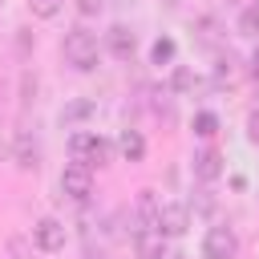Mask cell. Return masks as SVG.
Wrapping results in <instances>:
<instances>
[{"instance_id":"obj_1","label":"cell","mask_w":259,"mask_h":259,"mask_svg":"<svg viewBox=\"0 0 259 259\" xmlns=\"http://www.w3.org/2000/svg\"><path fill=\"white\" fill-rule=\"evenodd\" d=\"M61 53H65V61H69L73 69H81V73H89V69H97V61H101V49H97V36H93V32H85V28H73V32L65 36V45H61Z\"/></svg>"},{"instance_id":"obj_2","label":"cell","mask_w":259,"mask_h":259,"mask_svg":"<svg viewBox=\"0 0 259 259\" xmlns=\"http://www.w3.org/2000/svg\"><path fill=\"white\" fill-rule=\"evenodd\" d=\"M69 150H73V158H77V162H85V166H105V162H109V154H113V146H109L105 138L89 134V130H77V134L69 138Z\"/></svg>"},{"instance_id":"obj_3","label":"cell","mask_w":259,"mask_h":259,"mask_svg":"<svg viewBox=\"0 0 259 259\" xmlns=\"http://www.w3.org/2000/svg\"><path fill=\"white\" fill-rule=\"evenodd\" d=\"M61 190L73 198V202H85L89 194H93V166H85V162H69L65 170H61Z\"/></svg>"},{"instance_id":"obj_4","label":"cell","mask_w":259,"mask_h":259,"mask_svg":"<svg viewBox=\"0 0 259 259\" xmlns=\"http://www.w3.org/2000/svg\"><path fill=\"white\" fill-rule=\"evenodd\" d=\"M235 251H239V239H235V231L231 227H210L206 231V239H202V255L206 259H235Z\"/></svg>"},{"instance_id":"obj_5","label":"cell","mask_w":259,"mask_h":259,"mask_svg":"<svg viewBox=\"0 0 259 259\" xmlns=\"http://www.w3.org/2000/svg\"><path fill=\"white\" fill-rule=\"evenodd\" d=\"M190 227V210L182 202H162V214H158V231L170 239V235H186Z\"/></svg>"},{"instance_id":"obj_6","label":"cell","mask_w":259,"mask_h":259,"mask_svg":"<svg viewBox=\"0 0 259 259\" xmlns=\"http://www.w3.org/2000/svg\"><path fill=\"white\" fill-rule=\"evenodd\" d=\"M134 247H138V259H166V235L158 227H142Z\"/></svg>"},{"instance_id":"obj_7","label":"cell","mask_w":259,"mask_h":259,"mask_svg":"<svg viewBox=\"0 0 259 259\" xmlns=\"http://www.w3.org/2000/svg\"><path fill=\"white\" fill-rule=\"evenodd\" d=\"M32 239H36L40 251H61V247H65V227H61L57 219H40V223L32 227Z\"/></svg>"},{"instance_id":"obj_8","label":"cell","mask_w":259,"mask_h":259,"mask_svg":"<svg viewBox=\"0 0 259 259\" xmlns=\"http://www.w3.org/2000/svg\"><path fill=\"white\" fill-rule=\"evenodd\" d=\"M105 49H109L117 61H130V57H134V49H138V40H134V32H130L125 24H113V28L105 32Z\"/></svg>"},{"instance_id":"obj_9","label":"cell","mask_w":259,"mask_h":259,"mask_svg":"<svg viewBox=\"0 0 259 259\" xmlns=\"http://www.w3.org/2000/svg\"><path fill=\"white\" fill-rule=\"evenodd\" d=\"M194 174H198L202 182H214V178L223 174V154H219V150H198V154H194Z\"/></svg>"},{"instance_id":"obj_10","label":"cell","mask_w":259,"mask_h":259,"mask_svg":"<svg viewBox=\"0 0 259 259\" xmlns=\"http://www.w3.org/2000/svg\"><path fill=\"white\" fill-rule=\"evenodd\" d=\"M117 150H121V158H125V162H142V158H146V138H142L138 130H121Z\"/></svg>"},{"instance_id":"obj_11","label":"cell","mask_w":259,"mask_h":259,"mask_svg":"<svg viewBox=\"0 0 259 259\" xmlns=\"http://www.w3.org/2000/svg\"><path fill=\"white\" fill-rule=\"evenodd\" d=\"M12 162H16V166H24V170H32V166H36V142H32L28 134H20V138L12 142Z\"/></svg>"},{"instance_id":"obj_12","label":"cell","mask_w":259,"mask_h":259,"mask_svg":"<svg viewBox=\"0 0 259 259\" xmlns=\"http://www.w3.org/2000/svg\"><path fill=\"white\" fill-rule=\"evenodd\" d=\"M158 214H162L158 194H154V190H142V194H138V219H142L146 227H158Z\"/></svg>"},{"instance_id":"obj_13","label":"cell","mask_w":259,"mask_h":259,"mask_svg":"<svg viewBox=\"0 0 259 259\" xmlns=\"http://www.w3.org/2000/svg\"><path fill=\"white\" fill-rule=\"evenodd\" d=\"M174 49H178V45H174L170 36H158L154 49H150V61H154V65H170V61H174Z\"/></svg>"},{"instance_id":"obj_14","label":"cell","mask_w":259,"mask_h":259,"mask_svg":"<svg viewBox=\"0 0 259 259\" xmlns=\"http://www.w3.org/2000/svg\"><path fill=\"white\" fill-rule=\"evenodd\" d=\"M239 32L259 36V4H247V8H243V16H239Z\"/></svg>"},{"instance_id":"obj_15","label":"cell","mask_w":259,"mask_h":259,"mask_svg":"<svg viewBox=\"0 0 259 259\" xmlns=\"http://www.w3.org/2000/svg\"><path fill=\"white\" fill-rule=\"evenodd\" d=\"M61 4H65V0H28L32 16H45V20H49V16H57V12H61Z\"/></svg>"},{"instance_id":"obj_16","label":"cell","mask_w":259,"mask_h":259,"mask_svg":"<svg viewBox=\"0 0 259 259\" xmlns=\"http://www.w3.org/2000/svg\"><path fill=\"white\" fill-rule=\"evenodd\" d=\"M214 130H219V117H214V113H194V134L210 138Z\"/></svg>"},{"instance_id":"obj_17","label":"cell","mask_w":259,"mask_h":259,"mask_svg":"<svg viewBox=\"0 0 259 259\" xmlns=\"http://www.w3.org/2000/svg\"><path fill=\"white\" fill-rule=\"evenodd\" d=\"M214 77H219V85H231V81H235V61H231V57H223V61H219V69H214Z\"/></svg>"},{"instance_id":"obj_18","label":"cell","mask_w":259,"mask_h":259,"mask_svg":"<svg viewBox=\"0 0 259 259\" xmlns=\"http://www.w3.org/2000/svg\"><path fill=\"white\" fill-rule=\"evenodd\" d=\"M174 89H194V73L190 69H178L174 73Z\"/></svg>"},{"instance_id":"obj_19","label":"cell","mask_w":259,"mask_h":259,"mask_svg":"<svg viewBox=\"0 0 259 259\" xmlns=\"http://www.w3.org/2000/svg\"><path fill=\"white\" fill-rule=\"evenodd\" d=\"M101 4H105V0H77V12H81V16H97Z\"/></svg>"},{"instance_id":"obj_20","label":"cell","mask_w":259,"mask_h":259,"mask_svg":"<svg viewBox=\"0 0 259 259\" xmlns=\"http://www.w3.org/2000/svg\"><path fill=\"white\" fill-rule=\"evenodd\" d=\"M89 109H93V105H89V101H77V105H69V109H65V113H61V117H65V121H69V117H85V113H89Z\"/></svg>"},{"instance_id":"obj_21","label":"cell","mask_w":259,"mask_h":259,"mask_svg":"<svg viewBox=\"0 0 259 259\" xmlns=\"http://www.w3.org/2000/svg\"><path fill=\"white\" fill-rule=\"evenodd\" d=\"M247 138L259 146V109H251V117H247Z\"/></svg>"},{"instance_id":"obj_22","label":"cell","mask_w":259,"mask_h":259,"mask_svg":"<svg viewBox=\"0 0 259 259\" xmlns=\"http://www.w3.org/2000/svg\"><path fill=\"white\" fill-rule=\"evenodd\" d=\"M198 28H202V40H214V20H198Z\"/></svg>"},{"instance_id":"obj_23","label":"cell","mask_w":259,"mask_h":259,"mask_svg":"<svg viewBox=\"0 0 259 259\" xmlns=\"http://www.w3.org/2000/svg\"><path fill=\"white\" fill-rule=\"evenodd\" d=\"M251 77H259V49L251 53Z\"/></svg>"},{"instance_id":"obj_24","label":"cell","mask_w":259,"mask_h":259,"mask_svg":"<svg viewBox=\"0 0 259 259\" xmlns=\"http://www.w3.org/2000/svg\"><path fill=\"white\" fill-rule=\"evenodd\" d=\"M170 259H182V255H170Z\"/></svg>"}]
</instances>
